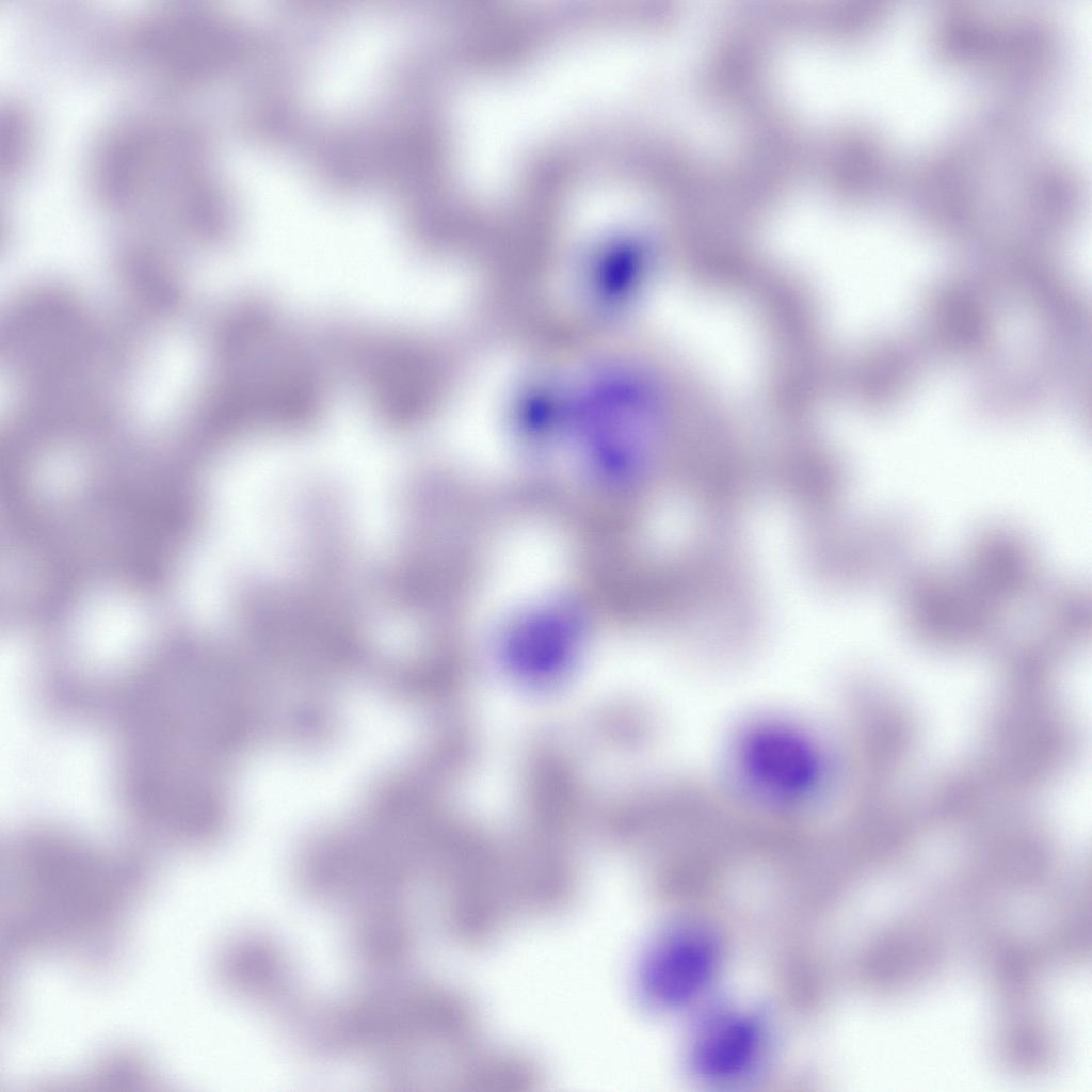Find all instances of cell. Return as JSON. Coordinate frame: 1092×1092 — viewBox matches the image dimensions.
<instances>
[{"label": "cell", "instance_id": "cell-8", "mask_svg": "<svg viewBox=\"0 0 1092 1092\" xmlns=\"http://www.w3.org/2000/svg\"><path fill=\"white\" fill-rule=\"evenodd\" d=\"M958 563L1009 615L1032 604L1046 585L1037 549L1009 525L990 524L978 529Z\"/></svg>", "mask_w": 1092, "mask_h": 1092}, {"label": "cell", "instance_id": "cell-1", "mask_svg": "<svg viewBox=\"0 0 1092 1092\" xmlns=\"http://www.w3.org/2000/svg\"><path fill=\"white\" fill-rule=\"evenodd\" d=\"M10 945L97 951L146 885L147 861L110 850L58 824L26 826L9 839Z\"/></svg>", "mask_w": 1092, "mask_h": 1092}, {"label": "cell", "instance_id": "cell-12", "mask_svg": "<svg viewBox=\"0 0 1092 1092\" xmlns=\"http://www.w3.org/2000/svg\"><path fill=\"white\" fill-rule=\"evenodd\" d=\"M35 145V127L30 112L19 102L9 101L1 113V170L15 178L29 163Z\"/></svg>", "mask_w": 1092, "mask_h": 1092}, {"label": "cell", "instance_id": "cell-10", "mask_svg": "<svg viewBox=\"0 0 1092 1092\" xmlns=\"http://www.w3.org/2000/svg\"><path fill=\"white\" fill-rule=\"evenodd\" d=\"M719 949L707 932L675 930L649 952L642 971L645 997L659 1007H680L695 999L716 971Z\"/></svg>", "mask_w": 1092, "mask_h": 1092}, {"label": "cell", "instance_id": "cell-4", "mask_svg": "<svg viewBox=\"0 0 1092 1092\" xmlns=\"http://www.w3.org/2000/svg\"><path fill=\"white\" fill-rule=\"evenodd\" d=\"M1009 151L973 119L903 163L896 197L927 223L962 226L995 211Z\"/></svg>", "mask_w": 1092, "mask_h": 1092}, {"label": "cell", "instance_id": "cell-2", "mask_svg": "<svg viewBox=\"0 0 1092 1092\" xmlns=\"http://www.w3.org/2000/svg\"><path fill=\"white\" fill-rule=\"evenodd\" d=\"M90 179L98 200L124 212L160 211L200 226L216 191L198 130L177 118L131 115L95 141Z\"/></svg>", "mask_w": 1092, "mask_h": 1092}, {"label": "cell", "instance_id": "cell-11", "mask_svg": "<svg viewBox=\"0 0 1092 1092\" xmlns=\"http://www.w3.org/2000/svg\"><path fill=\"white\" fill-rule=\"evenodd\" d=\"M703 1024L691 1050V1064L697 1075L725 1081L744 1075L755 1065L764 1043L758 1019L722 1011Z\"/></svg>", "mask_w": 1092, "mask_h": 1092}, {"label": "cell", "instance_id": "cell-3", "mask_svg": "<svg viewBox=\"0 0 1092 1092\" xmlns=\"http://www.w3.org/2000/svg\"><path fill=\"white\" fill-rule=\"evenodd\" d=\"M459 1007L433 984L386 979L362 986L335 1005L341 1057L369 1062L396 1090L428 1083L429 1070L456 1042Z\"/></svg>", "mask_w": 1092, "mask_h": 1092}, {"label": "cell", "instance_id": "cell-6", "mask_svg": "<svg viewBox=\"0 0 1092 1092\" xmlns=\"http://www.w3.org/2000/svg\"><path fill=\"white\" fill-rule=\"evenodd\" d=\"M123 51L148 77L173 89L198 87L216 69L218 30L210 7L172 2L126 25Z\"/></svg>", "mask_w": 1092, "mask_h": 1092}, {"label": "cell", "instance_id": "cell-7", "mask_svg": "<svg viewBox=\"0 0 1092 1092\" xmlns=\"http://www.w3.org/2000/svg\"><path fill=\"white\" fill-rule=\"evenodd\" d=\"M897 612L916 635L941 642L990 636L1009 615L957 563L915 564L896 584Z\"/></svg>", "mask_w": 1092, "mask_h": 1092}, {"label": "cell", "instance_id": "cell-9", "mask_svg": "<svg viewBox=\"0 0 1092 1092\" xmlns=\"http://www.w3.org/2000/svg\"><path fill=\"white\" fill-rule=\"evenodd\" d=\"M219 975L230 991L261 1008L275 1022L304 994L283 949L260 934L242 935L229 943L221 954Z\"/></svg>", "mask_w": 1092, "mask_h": 1092}, {"label": "cell", "instance_id": "cell-5", "mask_svg": "<svg viewBox=\"0 0 1092 1092\" xmlns=\"http://www.w3.org/2000/svg\"><path fill=\"white\" fill-rule=\"evenodd\" d=\"M1064 39L1055 16L1032 6H986L968 73L991 98L1032 111L1061 66Z\"/></svg>", "mask_w": 1092, "mask_h": 1092}]
</instances>
